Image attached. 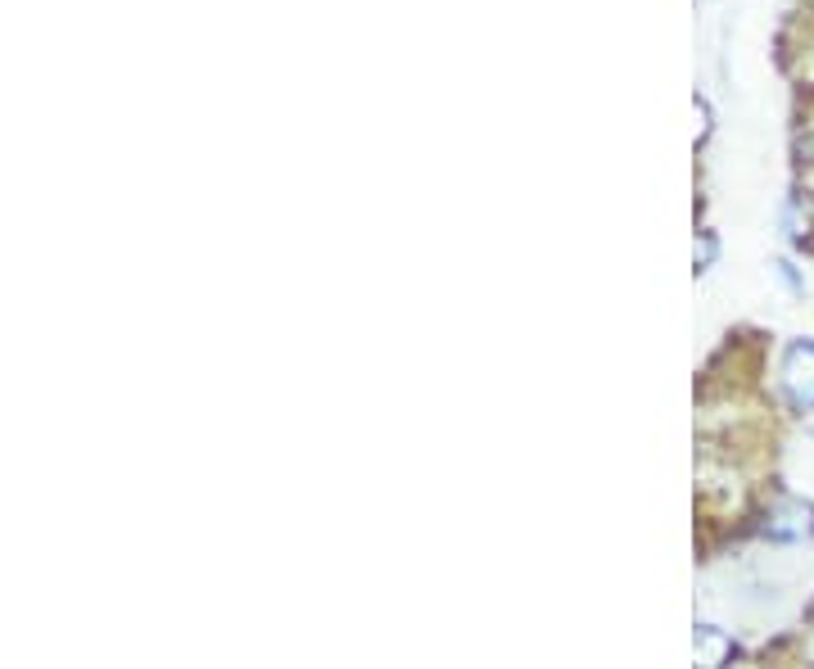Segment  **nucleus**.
Masks as SVG:
<instances>
[{
    "mask_svg": "<svg viewBox=\"0 0 814 669\" xmlns=\"http://www.w3.org/2000/svg\"><path fill=\"white\" fill-rule=\"evenodd\" d=\"M711 262H715V236L706 231V236L697 240V272H702V267H711Z\"/></svg>",
    "mask_w": 814,
    "mask_h": 669,
    "instance_id": "4",
    "label": "nucleus"
},
{
    "mask_svg": "<svg viewBox=\"0 0 814 669\" xmlns=\"http://www.w3.org/2000/svg\"><path fill=\"white\" fill-rule=\"evenodd\" d=\"M783 385H787V393L796 398L801 408H814V345H801V349L787 353Z\"/></svg>",
    "mask_w": 814,
    "mask_h": 669,
    "instance_id": "1",
    "label": "nucleus"
},
{
    "mask_svg": "<svg viewBox=\"0 0 814 669\" xmlns=\"http://www.w3.org/2000/svg\"><path fill=\"white\" fill-rule=\"evenodd\" d=\"M810 533H814V507L810 502H787L770 520V539H778V543H801V539H810Z\"/></svg>",
    "mask_w": 814,
    "mask_h": 669,
    "instance_id": "2",
    "label": "nucleus"
},
{
    "mask_svg": "<svg viewBox=\"0 0 814 669\" xmlns=\"http://www.w3.org/2000/svg\"><path fill=\"white\" fill-rule=\"evenodd\" d=\"M733 656V642L719 629H697V665H724Z\"/></svg>",
    "mask_w": 814,
    "mask_h": 669,
    "instance_id": "3",
    "label": "nucleus"
}]
</instances>
